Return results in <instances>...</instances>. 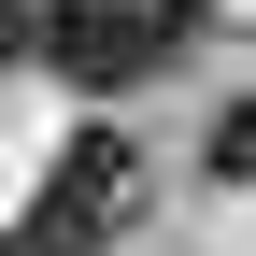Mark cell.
Listing matches in <instances>:
<instances>
[{
    "instance_id": "6da1fadb",
    "label": "cell",
    "mask_w": 256,
    "mask_h": 256,
    "mask_svg": "<svg viewBox=\"0 0 256 256\" xmlns=\"http://www.w3.org/2000/svg\"><path fill=\"white\" fill-rule=\"evenodd\" d=\"M185 43H200V0H0V57H43L86 100L156 86Z\"/></svg>"
},
{
    "instance_id": "7a4b0ae2",
    "label": "cell",
    "mask_w": 256,
    "mask_h": 256,
    "mask_svg": "<svg viewBox=\"0 0 256 256\" xmlns=\"http://www.w3.org/2000/svg\"><path fill=\"white\" fill-rule=\"evenodd\" d=\"M142 185V156L114 142V128H86L72 156H57V185L14 214V256H100V228H114V200Z\"/></svg>"
},
{
    "instance_id": "3957f363",
    "label": "cell",
    "mask_w": 256,
    "mask_h": 256,
    "mask_svg": "<svg viewBox=\"0 0 256 256\" xmlns=\"http://www.w3.org/2000/svg\"><path fill=\"white\" fill-rule=\"evenodd\" d=\"M214 171H228V185H256V100H228V114H214Z\"/></svg>"
}]
</instances>
